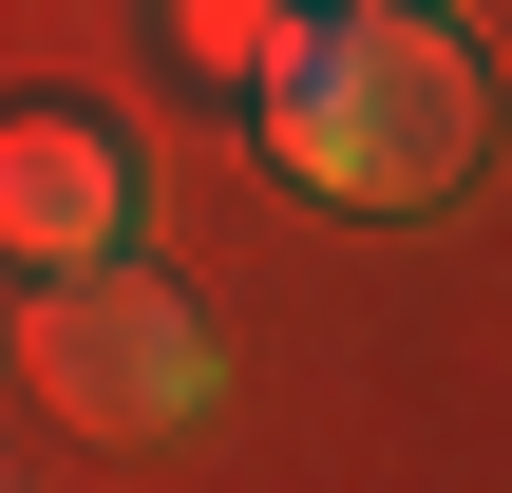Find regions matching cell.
Masks as SVG:
<instances>
[{
    "mask_svg": "<svg viewBox=\"0 0 512 493\" xmlns=\"http://www.w3.org/2000/svg\"><path fill=\"white\" fill-rule=\"evenodd\" d=\"M247 114H266V152H285L304 190H342V209H437V190L475 171V133H494L475 38L418 19V0H304V38L247 76Z\"/></svg>",
    "mask_w": 512,
    "mask_h": 493,
    "instance_id": "6da1fadb",
    "label": "cell"
},
{
    "mask_svg": "<svg viewBox=\"0 0 512 493\" xmlns=\"http://www.w3.org/2000/svg\"><path fill=\"white\" fill-rule=\"evenodd\" d=\"M19 380H38L76 437H171V418H209V323H190L133 247H95V266H38Z\"/></svg>",
    "mask_w": 512,
    "mask_h": 493,
    "instance_id": "7a4b0ae2",
    "label": "cell"
},
{
    "mask_svg": "<svg viewBox=\"0 0 512 493\" xmlns=\"http://www.w3.org/2000/svg\"><path fill=\"white\" fill-rule=\"evenodd\" d=\"M95 247H133V152L95 114H0V266L38 285V266H95Z\"/></svg>",
    "mask_w": 512,
    "mask_h": 493,
    "instance_id": "3957f363",
    "label": "cell"
},
{
    "mask_svg": "<svg viewBox=\"0 0 512 493\" xmlns=\"http://www.w3.org/2000/svg\"><path fill=\"white\" fill-rule=\"evenodd\" d=\"M285 38H304V0H171V57H190L209 95H247Z\"/></svg>",
    "mask_w": 512,
    "mask_h": 493,
    "instance_id": "277c9868",
    "label": "cell"
}]
</instances>
